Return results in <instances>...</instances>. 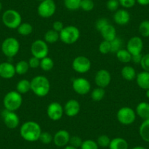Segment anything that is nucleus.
<instances>
[{
    "label": "nucleus",
    "instance_id": "nucleus-50",
    "mask_svg": "<svg viewBox=\"0 0 149 149\" xmlns=\"http://www.w3.org/2000/svg\"><path fill=\"white\" fill-rule=\"evenodd\" d=\"M64 149H78V148L73 147V146H70V145H67V146H65V147L64 148Z\"/></svg>",
    "mask_w": 149,
    "mask_h": 149
},
{
    "label": "nucleus",
    "instance_id": "nucleus-55",
    "mask_svg": "<svg viewBox=\"0 0 149 149\" xmlns=\"http://www.w3.org/2000/svg\"><path fill=\"white\" fill-rule=\"evenodd\" d=\"M0 80H1V77H0Z\"/></svg>",
    "mask_w": 149,
    "mask_h": 149
},
{
    "label": "nucleus",
    "instance_id": "nucleus-19",
    "mask_svg": "<svg viewBox=\"0 0 149 149\" xmlns=\"http://www.w3.org/2000/svg\"><path fill=\"white\" fill-rule=\"evenodd\" d=\"M113 21L118 25H127L130 21V13L126 9H118L114 13Z\"/></svg>",
    "mask_w": 149,
    "mask_h": 149
},
{
    "label": "nucleus",
    "instance_id": "nucleus-21",
    "mask_svg": "<svg viewBox=\"0 0 149 149\" xmlns=\"http://www.w3.org/2000/svg\"><path fill=\"white\" fill-rule=\"evenodd\" d=\"M136 82L137 86L140 88L144 90L149 89V72L143 70L137 74L136 76Z\"/></svg>",
    "mask_w": 149,
    "mask_h": 149
},
{
    "label": "nucleus",
    "instance_id": "nucleus-31",
    "mask_svg": "<svg viewBox=\"0 0 149 149\" xmlns=\"http://www.w3.org/2000/svg\"><path fill=\"white\" fill-rule=\"evenodd\" d=\"M104 95H105L104 88L98 86L96 88H94V89H93L91 93V99L95 102L101 101V100L104 97Z\"/></svg>",
    "mask_w": 149,
    "mask_h": 149
},
{
    "label": "nucleus",
    "instance_id": "nucleus-28",
    "mask_svg": "<svg viewBox=\"0 0 149 149\" xmlns=\"http://www.w3.org/2000/svg\"><path fill=\"white\" fill-rule=\"evenodd\" d=\"M116 58L120 62L127 64L131 61L132 54L127 49H120L116 53Z\"/></svg>",
    "mask_w": 149,
    "mask_h": 149
},
{
    "label": "nucleus",
    "instance_id": "nucleus-44",
    "mask_svg": "<svg viewBox=\"0 0 149 149\" xmlns=\"http://www.w3.org/2000/svg\"><path fill=\"white\" fill-rule=\"evenodd\" d=\"M140 64L144 71L149 72V54L143 55V58Z\"/></svg>",
    "mask_w": 149,
    "mask_h": 149
},
{
    "label": "nucleus",
    "instance_id": "nucleus-37",
    "mask_svg": "<svg viewBox=\"0 0 149 149\" xmlns=\"http://www.w3.org/2000/svg\"><path fill=\"white\" fill-rule=\"evenodd\" d=\"M54 140V136L48 132H42L40 137L39 140L45 145H48L51 143H52Z\"/></svg>",
    "mask_w": 149,
    "mask_h": 149
},
{
    "label": "nucleus",
    "instance_id": "nucleus-5",
    "mask_svg": "<svg viewBox=\"0 0 149 149\" xmlns=\"http://www.w3.org/2000/svg\"><path fill=\"white\" fill-rule=\"evenodd\" d=\"M4 25L11 29H18L20 24L22 23V17L21 14L15 10H7L4 12L2 16Z\"/></svg>",
    "mask_w": 149,
    "mask_h": 149
},
{
    "label": "nucleus",
    "instance_id": "nucleus-36",
    "mask_svg": "<svg viewBox=\"0 0 149 149\" xmlns=\"http://www.w3.org/2000/svg\"><path fill=\"white\" fill-rule=\"evenodd\" d=\"M99 51L102 54H109L111 52V46H110V42L109 41L104 40H103L101 42H100V45H99Z\"/></svg>",
    "mask_w": 149,
    "mask_h": 149
},
{
    "label": "nucleus",
    "instance_id": "nucleus-8",
    "mask_svg": "<svg viewBox=\"0 0 149 149\" xmlns=\"http://www.w3.org/2000/svg\"><path fill=\"white\" fill-rule=\"evenodd\" d=\"M48 52L49 48L48 43L44 40H36L31 43V53L32 56L42 59L48 56Z\"/></svg>",
    "mask_w": 149,
    "mask_h": 149
},
{
    "label": "nucleus",
    "instance_id": "nucleus-23",
    "mask_svg": "<svg viewBox=\"0 0 149 149\" xmlns=\"http://www.w3.org/2000/svg\"><path fill=\"white\" fill-rule=\"evenodd\" d=\"M109 149H128V142L122 137H115L110 140Z\"/></svg>",
    "mask_w": 149,
    "mask_h": 149
},
{
    "label": "nucleus",
    "instance_id": "nucleus-41",
    "mask_svg": "<svg viewBox=\"0 0 149 149\" xmlns=\"http://www.w3.org/2000/svg\"><path fill=\"white\" fill-rule=\"evenodd\" d=\"M120 4L118 0H108L106 4V7L108 10L111 12H116L118 10Z\"/></svg>",
    "mask_w": 149,
    "mask_h": 149
},
{
    "label": "nucleus",
    "instance_id": "nucleus-33",
    "mask_svg": "<svg viewBox=\"0 0 149 149\" xmlns=\"http://www.w3.org/2000/svg\"><path fill=\"white\" fill-rule=\"evenodd\" d=\"M82 0H64L65 8L69 10H77L81 8V3Z\"/></svg>",
    "mask_w": 149,
    "mask_h": 149
},
{
    "label": "nucleus",
    "instance_id": "nucleus-9",
    "mask_svg": "<svg viewBox=\"0 0 149 149\" xmlns=\"http://www.w3.org/2000/svg\"><path fill=\"white\" fill-rule=\"evenodd\" d=\"M56 5L54 0H45L37 7V13L41 18H49L55 14Z\"/></svg>",
    "mask_w": 149,
    "mask_h": 149
},
{
    "label": "nucleus",
    "instance_id": "nucleus-26",
    "mask_svg": "<svg viewBox=\"0 0 149 149\" xmlns=\"http://www.w3.org/2000/svg\"><path fill=\"white\" fill-rule=\"evenodd\" d=\"M16 91L21 94H25L31 91V81L27 79H22L18 81L16 85Z\"/></svg>",
    "mask_w": 149,
    "mask_h": 149
},
{
    "label": "nucleus",
    "instance_id": "nucleus-38",
    "mask_svg": "<svg viewBox=\"0 0 149 149\" xmlns=\"http://www.w3.org/2000/svg\"><path fill=\"white\" fill-rule=\"evenodd\" d=\"M81 149H99V146L96 141L88 139L83 141Z\"/></svg>",
    "mask_w": 149,
    "mask_h": 149
},
{
    "label": "nucleus",
    "instance_id": "nucleus-52",
    "mask_svg": "<svg viewBox=\"0 0 149 149\" xmlns=\"http://www.w3.org/2000/svg\"><path fill=\"white\" fill-rule=\"evenodd\" d=\"M146 97L149 99V89L146 90Z\"/></svg>",
    "mask_w": 149,
    "mask_h": 149
},
{
    "label": "nucleus",
    "instance_id": "nucleus-25",
    "mask_svg": "<svg viewBox=\"0 0 149 149\" xmlns=\"http://www.w3.org/2000/svg\"><path fill=\"white\" fill-rule=\"evenodd\" d=\"M139 134L144 141L149 143V118L144 120L139 128Z\"/></svg>",
    "mask_w": 149,
    "mask_h": 149
},
{
    "label": "nucleus",
    "instance_id": "nucleus-10",
    "mask_svg": "<svg viewBox=\"0 0 149 149\" xmlns=\"http://www.w3.org/2000/svg\"><path fill=\"white\" fill-rule=\"evenodd\" d=\"M73 70L80 74L88 72L91 67V63L89 58L84 56H78L73 59L72 63Z\"/></svg>",
    "mask_w": 149,
    "mask_h": 149
},
{
    "label": "nucleus",
    "instance_id": "nucleus-30",
    "mask_svg": "<svg viewBox=\"0 0 149 149\" xmlns=\"http://www.w3.org/2000/svg\"><path fill=\"white\" fill-rule=\"evenodd\" d=\"M33 28L32 25L30 24L29 23H21L19 26L18 27V34L22 36H29L32 33Z\"/></svg>",
    "mask_w": 149,
    "mask_h": 149
},
{
    "label": "nucleus",
    "instance_id": "nucleus-13",
    "mask_svg": "<svg viewBox=\"0 0 149 149\" xmlns=\"http://www.w3.org/2000/svg\"><path fill=\"white\" fill-rule=\"evenodd\" d=\"M2 116L5 126L8 129L14 130L19 125L20 118L15 112L9 111V110L5 109L2 113Z\"/></svg>",
    "mask_w": 149,
    "mask_h": 149
},
{
    "label": "nucleus",
    "instance_id": "nucleus-51",
    "mask_svg": "<svg viewBox=\"0 0 149 149\" xmlns=\"http://www.w3.org/2000/svg\"><path fill=\"white\" fill-rule=\"evenodd\" d=\"M132 149H146V148L145 147H143V146H135V147L132 148Z\"/></svg>",
    "mask_w": 149,
    "mask_h": 149
},
{
    "label": "nucleus",
    "instance_id": "nucleus-7",
    "mask_svg": "<svg viewBox=\"0 0 149 149\" xmlns=\"http://www.w3.org/2000/svg\"><path fill=\"white\" fill-rule=\"evenodd\" d=\"M136 113L130 107H123L118 109L117 112V120L123 125H130L133 124L136 119Z\"/></svg>",
    "mask_w": 149,
    "mask_h": 149
},
{
    "label": "nucleus",
    "instance_id": "nucleus-46",
    "mask_svg": "<svg viewBox=\"0 0 149 149\" xmlns=\"http://www.w3.org/2000/svg\"><path fill=\"white\" fill-rule=\"evenodd\" d=\"M29 65L30 68L32 69H37L40 66V59H39L37 57L32 56L29 58L28 61Z\"/></svg>",
    "mask_w": 149,
    "mask_h": 149
},
{
    "label": "nucleus",
    "instance_id": "nucleus-27",
    "mask_svg": "<svg viewBox=\"0 0 149 149\" xmlns=\"http://www.w3.org/2000/svg\"><path fill=\"white\" fill-rule=\"evenodd\" d=\"M60 40L59 38V33L56 31L54 29H50L45 32L44 34V40L47 43L53 44L56 42L57 41Z\"/></svg>",
    "mask_w": 149,
    "mask_h": 149
},
{
    "label": "nucleus",
    "instance_id": "nucleus-47",
    "mask_svg": "<svg viewBox=\"0 0 149 149\" xmlns=\"http://www.w3.org/2000/svg\"><path fill=\"white\" fill-rule=\"evenodd\" d=\"M52 27H53L52 29L55 30V31H57V32L60 33V31H61V30L64 29V24H63V23L61 22V21H54V24H53Z\"/></svg>",
    "mask_w": 149,
    "mask_h": 149
},
{
    "label": "nucleus",
    "instance_id": "nucleus-14",
    "mask_svg": "<svg viewBox=\"0 0 149 149\" xmlns=\"http://www.w3.org/2000/svg\"><path fill=\"white\" fill-rule=\"evenodd\" d=\"M94 81L98 87L103 88L107 87L111 82V74L110 72L105 69L98 70L94 77Z\"/></svg>",
    "mask_w": 149,
    "mask_h": 149
},
{
    "label": "nucleus",
    "instance_id": "nucleus-6",
    "mask_svg": "<svg viewBox=\"0 0 149 149\" xmlns=\"http://www.w3.org/2000/svg\"><path fill=\"white\" fill-rule=\"evenodd\" d=\"M2 51L6 56L12 58L18 54L20 50V43L15 37H10L2 42Z\"/></svg>",
    "mask_w": 149,
    "mask_h": 149
},
{
    "label": "nucleus",
    "instance_id": "nucleus-49",
    "mask_svg": "<svg viewBox=\"0 0 149 149\" xmlns=\"http://www.w3.org/2000/svg\"><path fill=\"white\" fill-rule=\"evenodd\" d=\"M136 2L142 6H147L149 5V0H136Z\"/></svg>",
    "mask_w": 149,
    "mask_h": 149
},
{
    "label": "nucleus",
    "instance_id": "nucleus-22",
    "mask_svg": "<svg viewBox=\"0 0 149 149\" xmlns=\"http://www.w3.org/2000/svg\"><path fill=\"white\" fill-rule=\"evenodd\" d=\"M135 113L142 119L149 118V103L147 102H141L136 107Z\"/></svg>",
    "mask_w": 149,
    "mask_h": 149
},
{
    "label": "nucleus",
    "instance_id": "nucleus-20",
    "mask_svg": "<svg viewBox=\"0 0 149 149\" xmlns=\"http://www.w3.org/2000/svg\"><path fill=\"white\" fill-rule=\"evenodd\" d=\"M104 40L111 42L116 37V29L112 24H107L100 31Z\"/></svg>",
    "mask_w": 149,
    "mask_h": 149
},
{
    "label": "nucleus",
    "instance_id": "nucleus-15",
    "mask_svg": "<svg viewBox=\"0 0 149 149\" xmlns=\"http://www.w3.org/2000/svg\"><path fill=\"white\" fill-rule=\"evenodd\" d=\"M143 49V41L140 37H131L127 42V50L132 55L140 54Z\"/></svg>",
    "mask_w": 149,
    "mask_h": 149
},
{
    "label": "nucleus",
    "instance_id": "nucleus-16",
    "mask_svg": "<svg viewBox=\"0 0 149 149\" xmlns=\"http://www.w3.org/2000/svg\"><path fill=\"white\" fill-rule=\"evenodd\" d=\"M70 133L68 131L65 130H60L57 131L54 135V145L57 147L62 148L65 147L70 143Z\"/></svg>",
    "mask_w": 149,
    "mask_h": 149
},
{
    "label": "nucleus",
    "instance_id": "nucleus-45",
    "mask_svg": "<svg viewBox=\"0 0 149 149\" xmlns=\"http://www.w3.org/2000/svg\"><path fill=\"white\" fill-rule=\"evenodd\" d=\"M120 5L124 9H130L133 8L136 4V0H118Z\"/></svg>",
    "mask_w": 149,
    "mask_h": 149
},
{
    "label": "nucleus",
    "instance_id": "nucleus-17",
    "mask_svg": "<svg viewBox=\"0 0 149 149\" xmlns=\"http://www.w3.org/2000/svg\"><path fill=\"white\" fill-rule=\"evenodd\" d=\"M64 113L68 117L76 116L81 111V104L76 100H70L64 106Z\"/></svg>",
    "mask_w": 149,
    "mask_h": 149
},
{
    "label": "nucleus",
    "instance_id": "nucleus-3",
    "mask_svg": "<svg viewBox=\"0 0 149 149\" xmlns=\"http://www.w3.org/2000/svg\"><path fill=\"white\" fill-rule=\"evenodd\" d=\"M22 94L17 91H10L5 94L3 99L4 107L9 111L15 112L22 105Z\"/></svg>",
    "mask_w": 149,
    "mask_h": 149
},
{
    "label": "nucleus",
    "instance_id": "nucleus-39",
    "mask_svg": "<svg viewBox=\"0 0 149 149\" xmlns=\"http://www.w3.org/2000/svg\"><path fill=\"white\" fill-rule=\"evenodd\" d=\"M94 8V2L93 0H82L81 3V8L86 12H90Z\"/></svg>",
    "mask_w": 149,
    "mask_h": 149
},
{
    "label": "nucleus",
    "instance_id": "nucleus-12",
    "mask_svg": "<svg viewBox=\"0 0 149 149\" xmlns=\"http://www.w3.org/2000/svg\"><path fill=\"white\" fill-rule=\"evenodd\" d=\"M64 113V107L57 102H53L47 107V115L52 121H58L62 118Z\"/></svg>",
    "mask_w": 149,
    "mask_h": 149
},
{
    "label": "nucleus",
    "instance_id": "nucleus-54",
    "mask_svg": "<svg viewBox=\"0 0 149 149\" xmlns=\"http://www.w3.org/2000/svg\"><path fill=\"white\" fill-rule=\"evenodd\" d=\"M37 1H39V2H43V1H45V0H37Z\"/></svg>",
    "mask_w": 149,
    "mask_h": 149
},
{
    "label": "nucleus",
    "instance_id": "nucleus-2",
    "mask_svg": "<svg viewBox=\"0 0 149 149\" xmlns=\"http://www.w3.org/2000/svg\"><path fill=\"white\" fill-rule=\"evenodd\" d=\"M31 91L39 97H45L51 90V84L46 77L37 75L31 80Z\"/></svg>",
    "mask_w": 149,
    "mask_h": 149
},
{
    "label": "nucleus",
    "instance_id": "nucleus-48",
    "mask_svg": "<svg viewBox=\"0 0 149 149\" xmlns=\"http://www.w3.org/2000/svg\"><path fill=\"white\" fill-rule=\"evenodd\" d=\"M142 58H143V55H142V54L132 55V56L131 61H132V62L134 63V64H140Z\"/></svg>",
    "mask_w": 149,
    "mask_h": 149
},
{
    "label": "nucleus",
    "instance_id": "nucleus-43",
    "mask_svg": "<svg viewBox=\"0 0 149 149\" xmlns=\"http://www.w3.org/2000/svg\"><path fill=\"white\" fill-rule=\"evenodd\" d=\"M109 24L108 20L105 18H102L97 20L95 23V28L97 31H100L104 26Z\"/></svg>",
    "mask_w": 149,
    "mask_h": 149
},
{
    "label": "nucleus",
    "instance_id": "nucleus-53",
    "mask_svg": "<svg viewBox=\"0 0 149 149\" xmlns=\"http://www.w3.org/2000/svg\"><path fill=\"white\" fill-rule=\"evenodd\" d=\"M2 9V2H0V12H1Z\"/></svg>",
    "mask_w": 149,
    "mask_h": 149
},
{
    "label": "nucleus",
    "instance_id": "nucleus-18",
    "mask_svg": "<svg viewBox=\"0 0 149 149\" xmlns=\"http://www.w3.org/2000/svg\"><path fill=\"white\" fill-rule=\"evenodd\" d=\"M15 66L10 62H2L0 64V77L5 79H10L15 76Z\"/></svg>",
    "mask_w": 149,
    "mask_h": 149
},
{
    "label": "nucleus",
    "instance_id": "nucleus-35",
    "mask_svg": "<svg viewBox=\"0 0 149 149\" xmlns=\"http://www.w3.org/2000/svg\"><path fill=\"white\" fill-rule=\"evenodd\" d=\"M110 140H111V139L108 136L106 135V134H102V135L99 136L96 142L98 144L99 147L107 148L110 145Z\"/></svg>",
    "mask_w": 149,
    "mask_h": 149
},
{
    "label": "nucleus",
    "instance_id": "nucleus-11",
    "mask_svg": "<svg viewBox=\"0 0 149 149\" xmlns=\"http://www.w3.org/2000/svg\"><path fill=\"white\" fill-rule=\"evenodd\" d=\"M72 87L74 92L79 95H86L88 94L91 88L89 81L86 78L82 77L74 78L72 83Z\"/></svg>",
    "mask_w": 149,
    "mask_h": 149
},
{
    "label": "nucleus",
    "instance_id": "nucleus-29",
    "mask_svg": "<svg viewBox=\"0 0 149 149\" xmlns=\"http://www.w3.org/2000/svg\"><path fill=\"white\" fill-rule=\"evenodd\" d=\"M15 68L16 74H19V75H22V74L28 72L30 67L29 65L28 61H25V60H21L15 64Z\"/></svg>",
    "mask_w": 149,
    "mask_h": 149
},
{
    "label": "nucleus",
    "instance_id": "nucleus-4",
    "mask_svg": "<svg viewBox=\"0 0 149 149\" xmlns=\"http://www.w3.org/2000/svg\"><path fill=\"white\" fill-rule=\"evenodd\" d=\"M80 37L81 31L79 29L72 25L64 26L59 33L60 40L67 45L75 43L79 40Z\"/></svg>",
    "mask_w": 149,
    "mask_h": 149
},
{
    "label": "nucleus",
    "instance_id": "nucleus-24",
    "mask_svg": "<svg viewBox=\"0 0 149 149\" xmlns=\"http://www.w3.org/2000/svg\"><path fill=\"white\" fill-rule=\"evenodd\" d=\"M121 74L122 78L127 81H132L135 79L137 76L134 67L130 65H126L121 69Z\"/></svg>",
    "mask_w": 149,
    "mask_h": 149
},
{
    "label": "nucleus",
    "instance_id": "nucleus-34",
    "mask_svg": "<svg viewBox=\"0 0 149 149\" xmlns=\"http://www.w3.org/2000/svg\"><path fill=\"white\" fill-rule=\"evenodd\" d=\"M138 31L140 35L143 37H149V21L145 20L140 24Z\"/></svg>",
    "mask_w": 149,
    "mask_h": 149
},
{
    "label": "nucleus",
    "instance_id": "nucleus-40",
    "mask_svg": "<svg viewBox=\"0 0 149 149\" xmlns=\"http://www.w3.org/2000/svg\"><path fill=\"white\" fill-rule=\"evenodd\" d=\"M110 42V46H111V53H116L117 51L121 49V47L122 45L121 39L118 37H116L115 39L113 40Z\"/></svg>",
    "mask_w": 149,
    "mask_h": 149
},
{
    "label": "nucleus",
    "instance_id": "nucleus-42",
    "mask_svg": "<svg viewBox=\"0 0 149 149\" xmlns=\"http://www.w3.org/2000/svg\"><path fill=\"white\" fill-rule=\"evenodd\" d=\"M83 141L84 140H82V139L79 136H72V137H70L69 145L74 148H81V145H82Z\"/></svg>",
    "mask_w": 149,
    "mask_h": 149
},
{
    "label": "nucleus",
    "instance_id": "nucleus-1",
    "mask_svg": "<svg viewBox=\"0 0 149 149\" xmlns=\"http://www.w3.org/2000/svg\"><path fill=\"white\" fill-rule=\"evenodd\" d=\"M42 130L38 123L29 121L24 123L20 128V134L24 140L27 142H36L39 140Z\"/></svg>",
    "mask_w": 149,
    "mask_h": 149
},
{
    "label": "nucleus",
    "instance_id": "nucleus-32",
    "mask_svg": "<svg viewBox=\"0 0 149 149\" xmlns=\"http://www.w3.org/2000/svg\"><path fill=\"white\" fill-rule=\"evenodd\" d=\"M54 62L53 59L50 57L46 56L45 58L40 59V68L42 69L43 71L48 72L51 71L53 68H54Z\"/></svg>",
    "mask_w": 149,
    "mask_h": 149
}]
</instances>
